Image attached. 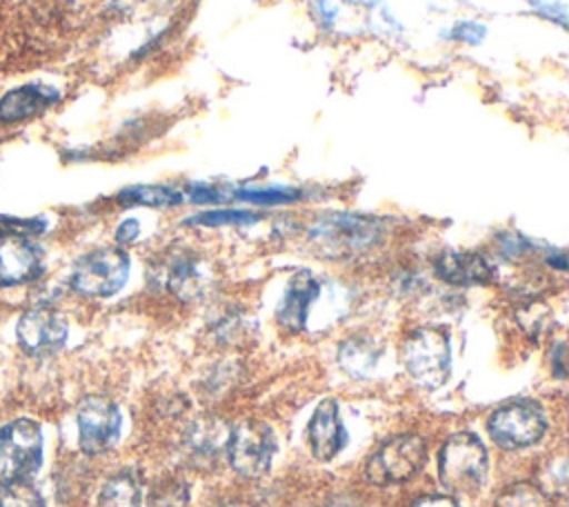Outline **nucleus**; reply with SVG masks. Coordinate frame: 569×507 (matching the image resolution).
Returning <instances> with one entry per match:
<instances>
[{
    "mask_svg": "<svg viewBox=\"0 0 569 507\" xmlns=\"http://www.w3.org/2000/svg\"><path fill=\"white\" fill-rule=\"evenodd\" d=\"M411 507H458V503L449 496H425L416 500Z\"/></svg>",
    "mask_w": 569,
    "mask_h": 507,
    "instance_id": "obj_28",
    "label": "nucleus"
},
{
    "mask_svg": "<svg viewBox=\"0 0 569 507\" xmlns=\"http://www.w3.org/2000/svg\"><path fill=\"white\" fill-rule=\"evenodd\" d=\"M489 471V456L482 440L469 431L447 438L438 456V476L445 489L453 494H476Z\"/></svg>",
    "mask_w": 569,
    "mask_h": 507,
    "instance_id": "obj_2",
    "label": "nucleus"
},
{
    "mask_svg": "<svg viewBox=\"0 0 569 507\" xmlns=\"http://www.w3.org/2000/svg\"><path fill=\"white\" fill-rule=\"evenodd\" d=\"M236 198L253 202V205H284L298 200L302 193L293 187H244L233 191Z\"/></svg>",
    "mask_w": 569,
    "mask_h": 507,
    "instance_id": "obj_23",
    "label": "nucleus"
},
{
    "mask_svg": "<svg viewBox=\"0 0 569 507\" xmlns=\"http://www.w3.org/2000/svg\"><path fill=\"white\" fill-rule=\"evenodd\" d=\"M260 216L244 209H211L202 211L198 216H191L189 225H202V227H227V225H251L258 222Z\"/></svg>",
    "mask_w": 569,
    "mask_h": 507,
    "instance_id": "obj_25",
    "label": "nucleus"
},
{
    "mask_svg": "<svg viewBox=\"0 0 569 507\" xmlns=\"http://www.w3.org/2000/svg\"><path fill=\"white\" fill-rule=\"evenodd\" d=\"M551 360H553V374L558 378H565V345L562 342L556 345V351H553Z\"/></svg>",
    "mask_w": 569,
    "mask_h": 507,
    "instance_id": "obj_29",
    "label": "nucleus"
},
{
    "mask_svg": "<svg viewBox=\"0 0 569 507\" xmlns=\"http://www.w3.org/2000/svg\"><path fill=\"white\" fill-rule=\"evenodd\" d=\"M16 336L20 347L31 356L56 354L67 340V322L51 307H33L18 320Z\"/></svg>",
    "mask_w": 569,
    "mask_h": 507,
    "instance_id": "obj_10",
    "label": "nucleus"
},
{
    "mask_svg": "<svg viewBox=\"0 0 569 507\" xmlns=\"http://www.w3.org/2000/svg\"><path fill=\"white\" fill-rule=\"evenodd\" d=\"M307 438H309L313 458H318L322 463L336 458V454L342 451V447L347 443V429L342 425L340 409L333 398L320 400V405L316 407V411L309 420Z\"/></svg>",
    "mask_w": 569,
    "mask_h": 507,
    "instance_id": "obj_14",
    "label": "nucleus"
},
{
    "mask_svg": "<svg viewBox=\"0 0 569 507\" xmlns=\"http://www.w3.org/2000/svg\"><path fill=\"white\" fill-rule=\"evenodd\" d=\"M433 269L449 285H487L496 278L491 262L476 251H445L436 258Z\"/></svg>",
    "mask_w": 569,
    "mask_h": 507,
    "instance_id": "obj_16",
    "label": "nucleus"
},
{
    "mask_svg": "<svg viewBox=\"0 0 569 507\" xmlns=\"http://www.w3.org/2000/svg\"><path fill=\"white\" fill-rule=\"evenodd\" d=\"M382 236L376 218L358 213H325L309 227V242L327 258H345L373 247Z\"/></svg>",
    "mask_w": 569,
    "mask_h": 507,
    "instance_id": "obj_1",
    "label": "nucleus"
},
{
    "mask_svg": "<svg viewBox=\"0 0 569 507\" xmlns=\"http://www.w3.org/2000/svg\"><path fill=\"white\" fill-rule=\"evenodd\" d=\"M378 356H380V349L371 338H365V336H353L345 340L338 349L340 367L358 378L371 374V369L378 362Z\"/></svg>",
    "mask_w": 569,
    "mask_h": 507,
    "instance_id": "obj_19",
    "label": "nucleus"
},
{
    "mask_svg": "<svg viewBox=\"0 0 569 507\" xmlns=\"http://www.w3.org/2000/svg\"><path fill=\"white\" fill-rule=\"evenodd\" d=\"M138 233H140L138 220H136V218H129V220H122V222L118 225V229H116V240H118L120 245H129V242H133V240L138 238Z\"/></svg>",
    "mask_w": 569,
    "mask_h": 507,
    "instance_id": "obj_27",
    "label": "nucleus"
},
{
    "mask_svg": "<svg viewBox=\"0 0 569 507\" xmlns=\"http://www.w3.org/2000/svg\"><path fill=\"white\" fill-rule=\"evenodd\" d=\"M493 507H551V498L533 483H516L496 496Z\"/></svg>",
    "mask_w": 569,
    "mask_h": 507,
    "instance_id": "obj_21",
    "label": "nucleus"
},
{
    "mask_svg": "<svg viewBox=\"0 0 569 507\" xmlns=\"http://www.w3.org/2000/svg\"><path fill=\"white\" fill-rule=\"evenodd\" d=\"M187 193L198 205H211V202L218 205V202L233 198L231 189L220 187V185H209V182H191V185H187Z\"/></svg>",
    "mask_w": 569,
    "mask_h": 507,
    "instance_id": "obj_26",
    "label": "nucleus"
},
{
    "mask_svg": "<svg viewBox=\"0 0 569 507\" xmlns=\"http://www.w3.org/2000/svg\"><path fill=\"white\" fill-rule=\"evenodd\" d=\"M231 427L216 416H202L189 425L182 438L184 456L196 467H211L227 451Z\"/></svg>",
    "mask_w": 569,
    "mask_h": 507,
    "instance_id": "obj_12",
    "label": "nucleus"
},
{
    "mask_svg": "<svg viewBox=\"0 0 569 507\" xmlns=\"http://www.w3.org/2000/svg\"><path fill=\"white\" fill-rule=\"evenodd\" d=\"M402 362L420 387H440L451 371L449 334L442 327H420L411 331L402 345Z\"/></svg>",
    "mask_w": 569,
    "mask_h": 507,
    "instance_id": "obj_3",
    "label": "nucleus"
},
{
    "mask_svg": "<svg viewBox=\"0 0 569 507\" xmlns=\"http://www.w3.org/2000/svg\"><path fill=\"white\" fill-rule=\"evenodd\" d=\"M42 274V249L16 236L0 240V287L36 280Z\"/></svg>",
    "mask_w": 569,
    "mask_h": 507,
    "instance_id": "obj_15",
    "label": "nucleus"
},
{
    "mask_svg": "<svg viewBox=\"0 0 569 507\" xmlns=\"http://www.w3.org/2000/svg\"><path fill=\"white\" fill-rule=\"evenodd\" d=\"M0 507H44V498L33 485H29V480L2 483Z\"/></svg>",
    "mask_w": 569,
    "mask_h": 507,
    "instance_id": "obj_24",
    "label": "nucleus"
},
{
    "mask_svg": "<svg viewBox=\"0 0 569 507\" xmlns=\"http://www.w3.org/2000/svg\"><path fill=\"white\" fill-rule=\"evenodd\" d=\"M42 465V431L29 418L0 427V480H29Z\"/></svg>",
    "mask_w": 569,
    "mask_h": 507,
    "instance_id": "obj_5",
    "label": "nucleus"
},
{
    "mask_svg": "<svg viewBox=\"0 0 569 507\" xmlns=\"http://www.w3.org/2000/svg\"><path fill=\"white\" fill-rule=\"evenodd\" d=\"M224 454L236 474L260 478L269 471L276 454L273 429L262 420H242L231 427Z\"/></svg>",
    "mask_w": 569,
    "mask_h": 507,
    "instance_id": "obj_8",
    "label": "nucleus"
},
{
    "mask_svg": "<svg viewBox=\"0 0 569 507\" xmlns=\"http://www.w3.org/2000/svg\"><path fill=\"white\" fill-rule=\"evenodd\" d=\"M187 500H189L187 485L176 476L160 478L149 494L151 507H187Z\"/></svg>",
    "mask_w": 569,
    "mask_h": 507,
    "instance_id": "obj_22",
    "label": "nucleus"
},
{
    "mask_svg": "<svg viewBox=\"0 0 569 507\" xmlns=\"http://www.w3.org/2000/svg\"><path fill=\"white\" fill-rule=\"evenodd\" d=\"M118 200L124 207L144 205V207H173L182 202V193L167 185H136L118 193Z\"/></svg>",
    "mask_w": 569,
    "mask_h": 507,
    "instance_id": "obj_20",
    "label": "nucleus"
},
{
    "mask_svg": "<svg viewBox=\"0 0 569 507\" xmlns=\"http://www.w3.org/2000/svg\"><path fill=\"white\" fill-rule=\"evenodd\" d=\"M60 98L58 89L47 84H24L13 91H9L0 100V118L4 122H18L24 118L36 116L44 107L53 105Z\"/></svg>",
    "mask_w": 569,
    "mask_h": 507,
    "instance_id": "obj_17",
    "label": "nucleus"
},
{
    "mask_svg": "<svg viewBox=\"0 0 569 507\" xmlns=\"http://www.w3.org/2000/svg\"><path fill=\"white\" fill-rule=\"evenodd\" d=\"M487 431L502 449H525L545 436L547 416L533 400H511L491 411Z\"/></svg>",
    "mask_w": 569,
    "mask_h": 507,
    "instance_id": "obj_7",
    "label": "nucleus"
},
{
    "mask_svg": "<svg viewBox=\"0 0 569 507\" xmlns=\"http://www.w3.org/2000/svg\"><path fill=\"white\" fill-rule=\"evenodd\" d=\"M320 296V282L311 271H298L287 282V289L276 307V320L287 331H302L307 327L309 309Z\"/></svg>",
    "mask_w": 569,
    "mask_h": 507,
    "instance_id": "obj_13",
    "label": "nucleus"
},
{
    "mask_svg": "<svg viewBox=\"0 0 569 507\" xmlns=\"http://www.w3.org/2000/svg\"><path fill=\"white\" fill-rule=\"evenodd\" d=\"M122 416L116 402L102 396H89L78 407V445L96 456L111 449L120 436Z\"/></svg>",
    "mask_w": 569,
    "mask_h": 507,
    "instance_id": "obj_9",
    "label": "nucleus"
},
{
    "mask_svg": "<svg viewBox=\"0 0 569 507\" xmlns=\"http://www.w3.org/2000/svg\"><path fill=\"white\" fill-rule=\"evenodd\" d=\"M142 483L133 469H122L104 480L96 507H140Z\"/></svg>",
    "mask_w": 569,
    "mask_h": 507,
    "instance_id": "obj_18",
    "label": "nucleus"
},
{
    "mask_svg": "<svg viewBox=\"0 0 569 507\" xmlns=\"http://www.w3.org/2000/svg\"><path fill=\"white\" fill-rule=\"evenodd\" d=\"M158 280L180 300H196L209 285V271L200 256L187 249L171 251L158 267Z\"/></svg>",
    "mask_w": 569,
    "mask_h": 507,
    "instance_id": "obj_11",
    "label": "nucleus"
},
{
    "mask_svg": "<svg viewBox=\"0 0 569 507\" xmlns=\"http://www.w3.org/2000/svg\"><path fill=\"white\" fill-rule=\"evenodd\" d=\"M129 276V256L118 247H100L76 260L71 287L91 298H107L122 289Z\"/></svg>",
    "mask_w": 569,
    "mask_h": 507,
    "instance_id": "obj_6",
    "label": "nucleus"
},
{
    "mask_svg": "<svg viewBox=\"0 0 569 507\" xmlns=\"http://www.w3.org/2000/svg\"><path fill=\"white\" fill-rule=\"evenodd\" d=\"M427 460V443L418 434H400L387 440L365 465L371 485L387 487L413 478Z\"/></svg>",
    "mask_w": 569,
    "mask_h": 507,
    "instance_id": "obj_4",
    "label": "nucleus"
}]
</instances>
